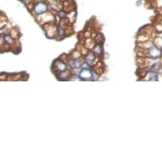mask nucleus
<instances>
[{
  "mask_svg": "<svg viewBox=\"0 0 162 162\" xmlns=\"http://www.w3.org/2000/svg\"><path fill=\"white\" fill-rule=\"evenodd\" d=\"M161 50H162V48H161Z\"/></svg>",
  "mask_w": 162,
  "mask_h": 162,
  "instance_id": "a878e982",
  "label": "nucleus"
},
{
  "mask_svg": "<svg viewBox=\"0 0 162 162\" xmlns=\"http://www.w3.org/2000/svg\"><path fill=\"white\" fill-rule=\"evenodd\" d=\"M94 40H95L96 43H102L103 44L104 42V37L101 33H98L97 35L94 37Z\"/></svg>",
  "mask_w": 162,
  "mask_h": 162,
  "instance_id": "aec40b11",
  "label": "nucleus"
},
{
  "mask_svg": "<svg viewBox=\"0 0 162 162\" xmlns=\"http://www.w3.org/2000/svg\"><path fill=\"white\" fill-rule=\"evenodd\" d=\"M43 27V30L45 35L48 38H56L57 37V26L55 25L54 22L52 23H48Z\"/></svg>",
  "mask_w": 162,
  "mask_h": 162,
  "instance_id": "7ed1b4c3",
  "label": "nucleus"
},
{
  "mask_svg": "<svg viewBox=\"0 0 162 162\" xmlns=\"http://www.w3.org/2000/svg\"><path fill=\"white\" fill-rule=\"evenodd\" d=\"M161 37H162V34H161Z\"/></svg>",
  "mask_w": 162,
  "mask_h": 162,
  "instance_id": "393cba45",
  "label": "nucleus"
},
{
  "mask_svg": "<svg viewBox=\"0 0 162 162\" xmlns=\"http://www.w3.org/2000/svg\"><path fill=\"white\" fill-rule=\"evenodd\" d=\"M153 43L157 46L158 48H160L161 49L162 48V37L161 36H158V37H155V39H154V42Z\"/></svg>",
  "mask_w": 162,
  "mask_h": 162,
  "instance_id": "dca6fc26",
  "label": "nucleus"
},
{
  "mask_svg": "<svg viewBox=\"0 0 162 162\" xmlns=\"http://www.w3.org/2000/svg\"><path fill=\"white\" fill-rule=\"evenodd\" d=\"M82 59L80 60H76V59H71V58H69V60H67V65L70 70H73L75 69H77V68H80L81 67V64H82Z\"/></svg>",
  "mask_w": 162,
  "mask_h": 162,
  "instance_id": "1a4fd4ad",
  "label": "nucleus"
},
{
  "mask_svg": "<svg viewBox=\"0 0 162 162\" xmlns=\"http://www.w3.org/2000/svg\"><path fill=\"white\" fill-rule=\"evenodd\" d=\"M79 76L82 81H92V69H81Z\"/></svg>",
  "mask_w": 162,
  "mask_h": 162,
  "instance_id": "0eeeda50",
  "label": "nucleus"
},
{
  "mask_svg": "<svg viewBox=\"0 0 162 162\" xmlns=\"http://www.w3.org/2000/svg\"><path fill=\"white\" fill-rule=\"evenodd\" d=\"M94 54H95L98 57H103V55L104 54V47H103V44L102 43H96L93 49L91 50Z\"/></svg>",
  "mask_w": 162,
  "mask_h": 162,
  "instance_id": "9d476101",
  "label": "nucleus"
},
{
  "mask_svg": "<svg viewBox=\"0 0 162 162\" xmlns=\"http://www.w3.org/2000/svg\"><path fill=\"white\" fill-rule=\"evenodd\" d=\"M67 36V31L66 28L64 27L61 24L57 25V37L56 39H63Z\"/></svg>",
  "mask_w": 162,
  "mask_h": 162,
  "instance_id": "9b49d317",
  "label": "nucleus"
},
{
  "mask_svg": "<svg viewBox=\"0 0 162 162\" xmlns=\"http://www.w3.org/2000/svg\"><path fill=\"white\" fill-rule=\"evenodd\" d=\"M81 69H92V65H90L85 60H83L82 61V64H81Z\"/></svg>",
  "mask_w": 162,
  "mask_h": 162,
  "instance_id": "412c9836",
  "label": "nucleus"
},
{
  "mask_svg": "<svg viewBox=\"0 0 162 162\" xmlns=\"http://www.w3.org/2000/svg\"><path fill=\"white\" fill-rule=\"evenodd\" d=\"M50 2H53V3H54V2H62V0H50Z\"/></svg>",
  "mask_w": 162,
  "mask_h": 162,
  "instance_id": "b1692460",
  "label": "nucleus"
},
{
  "mask_svg": "<svg viewBox=\"0 0 162 162\" xmlns=\"http://www.w3.org/2000/svg\"><path fill=\"white\" fill-rule=\"evenodd\" d=\"M56 15L60 19V20H63V19H65L68 17V12L65 10L64 9H60L59 11H57L56 13Z\"/></svg>",
  "mask_w": 162,
  "mask_h": 162,
  "instance_id": "2eb2a0df",
  "label": "nucleus"
},
{
  "mask_svg": "<svg viewBox=\"0 0 162 162\" xmlns=\"http://www.w3.org/2000/svg\"><path fill=\"white\" fill-rule=\"evenodd\" d=\"M141 4H142L141 0H137V3H136V5H137V7H139V6H141Z\"/></svg>",
  "mask_w": 162,
  "mask_h": 162,
  "instance_id": "5701e85b",
  "label": "nucleus"
},
{
  "mask_svg": "<svg viewBox=\"0 0 162 162\" xmlns=\"http://www.w3.org/2000/svg\"><path fill=\"white\" fill-rule=\"evenodd\" d=\"M54 75L57 77V79L60 80V81H70V78L72 75V71H71V70L67 69L64 71L58 72Z\"/></svg>",
  "mask_w": 162,
  "mask_h": 162,
  "instance_id": "423d86ee",
  "label": "nucleus"
},
{
  "mask_svg": "<svg viewBox=\"0 0 162 162\" xmlns=\"http://www.w3.org/2000/svg\"><path fill=\"white\" fill-rule=\"evenodd\" d=\"M3 38L4 44L7 45L8 47H11V48H13L15 45H17L16 39L14 38L9 33V34H6V35H4V36H3Z\"/></svg>",
  "mask_w": 162,
  "mask_h": 162,
  "instance_id": "6e6552de",
  "label": "nucleus"
},
{
  "mask_svg": "<svg viewBox=\"0 0 162 162\" xmlns=\"http://www.w3.org/2000/svg\"><path fill=\"white\" fill-rule=\"evenodd\" d=\"M50 3L47 0H35L33 4L32 13L35 17L39 16L48 11H49Z\"/></svg>",
  "mask_w": 162,
  "mask_h": 162,
  "instance_id": "f257e3e1",
  "label": "nucleus"
},
{
  "mask_svg": "<svg viewBox=\"0 0 162 162\" xmlns=\"http://www.w3.org/2000/svg\"><path fill=\"white\" fill-rule=\"evenodd\" d=\"M84 60L89 64L90 65H92V67H94L95 65H97V63L99 61L98 57L95 54H94L92 51H89L88 53H87L84 55Z\"/></svg>",
  "mask_w": 162,
  "mask_h": 162,
  "instance_id": "39448f33",
  "label": "nucleus"
},
{
  "mask_svg": "<svg viewBox=\"0 0 162 162\" xmlns=\"http://www.w3.org/2000/svg\"><path fill=\"white\" fill-rule=\"evenodd\" d=\"M36 19H37V22L42 26H44L48 23H52V22L55 21V17L50 11H48L39 16H37Z\"/></svg>",
  "mask_w": 162,
  "mask_h": 162,
  "instance_id": "f03ea898",
  "label": "nucleus"
},
{
  "mask_svg": "<svg viewBox=\"0 0 162 162\" xmlns=\"http://www.w3.org/2000/svg\"><path fill=\"white\" fill-rule=\"evenodd\" d=\"M9 34H10L14 38H15L16 40L20 37V32H19L18 28H12V29L10 30Z\"/></svg>",
  "mask_w": 162,
  "mask_h": 162,
  "instance_id": "a211bd4d",
  "label": "nucleus"
},
{
  "mask_svg": "<svg viewBox=\"0 0 162 162\" xmlns=\"http://www.w3.org/2000/svg\"><path fill=\"white\" fill-rule=\"evenodd\" d=\"M76 11L75 9V10H72V11L68 13V17L67 18L69 19L70 23H73L75 21V20H76Z\"/></svg>",
  "mask_w": 162,
  "mask_h": 162,
  "instance_id": "f3484780",
  "label": "nucleus"
},
{
  "mask_svg": "<svg viewBox=\"0 0 162 162\" xmlns=\"http://www.w3.org/2000/svg\"><path fill=\"white\" fill-rule=\"evenodd\" d=\"M69 69L67 63L62 60L61 59H57L53 62V65H52V70L54 74L60 72V71H64L65 70Z\"/></svg>",
  "mask_w": 162,
  "mask_h": 162,
  "instance_id": "20e7f679",
  "label": "nucleus"
},
{
  "mask_svg": "<svg viewBox=\"0 0 162 162\" xmlns=\"http://www.w3.org/2000/svg\"><path fill=\"white\" fill-rule=\"evenodd\" d=\"M100 73L98 72L95 69H92V81H98L100 78Z\"/></svg>",
  "mask_w": 162,
  "mask_h": 162,
  "instance_id": "6ab92c4d",
  "label": "nucleus"
},
{
  "mask_svg": "<svg viewBox=\"0 0 162 162\" xmlns=\"http://www.w3.org/2000/svg\"><path fill=\"white\" fill-rule=\"evenodd\" d=\"M21 3H25L27 7H28V9H30V7L31 6H33V3H34V1L35 0H20Z\"/></svg>",
  "mask_w": 162,
  "mask_h": 162,
  "instance_id": "4be33fe9",
  "label": "nucleus"
},
{
  "mask_svg": "<svg viewBox=\"0 0 162 162\" xmlns=\"http://www.w3.org/2000/svg\"><path fill=\"white\" fill-rule=\"evenodd\" d=\"M69 56H70V58H71V59L80 60V59H82V53L79 49L76 48V49H74V50L70 54Z\"/></svg>",
  "mask_w": 162,
  "mask_h": 162,
  "instance_id": "ddd939ff",
  "label": "nucleus"
},
{
  "mask_svg": "<svg viewBox=\"0 0 162 162\" xmlns=\"http://www.w3.org/2000/svg\"><path fill=\"white\" fill-rule=\"evenodd\" d=\"M149 34L148 33H141V34H138L137 35V43L139 42H147L149 40Z\"/></svg>",
  "mask_w": 162,
  "mask_h": 162,
  "instance_id": "4468645a",
  "label": "nucleus"
},
{
  "mask_svg": "<svg viewBox=\"0 0 162 162\" xmlns=\"http://www.w3.org/2000/svg\"><path fill=\"white\" fill-rule=\"evenodd\" d=\"M146 78L144 80H147V81H150V82H158L159 79H158V73L157 72H153V71H148L147 74L145 75Z\"/></svg>",
  "mask_w": 162,
  "mask_h": 162,
  "instance_id": "f8f14e48",
  "label": "nucleus"
}]
</instances>
